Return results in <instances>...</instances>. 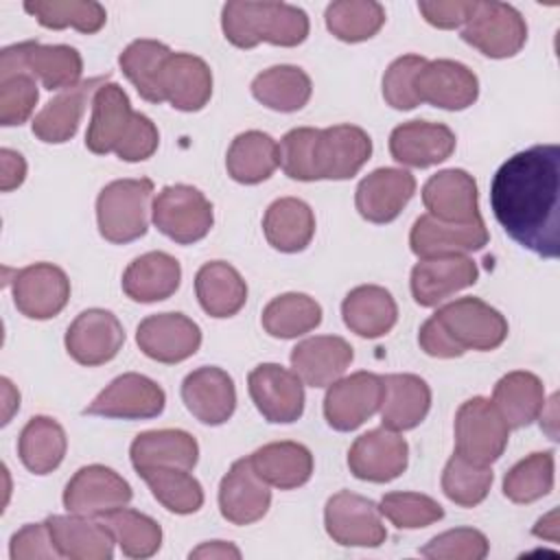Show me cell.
Here are the masks:
<instances>
[{
  "label": "cell",
  "instance_id": "1",
  "mask_svg": "<svg viewBox=\"0 0 560 560\" xmlns=\"http://www.w3.org/2000/svg\"><path fill=\"white\" fill-rule=\"evenodd\" d=\"M503 232L540 258L560 254V147L534 144L508 158L490 184Z\"/></svg>",
  "mask_w": 560,
  "mask_h": 560
},
{
  "label": "cell",
  "instance_id": "2",
  "mask_svg": "<svg viewBox=\"0 0 560 560\" xmlns=\"http://www.w3.org/2000/svg\"><path fill=\"white\" fill-rule=\"evenodd\" d=\"M221 28L236 48H254L260 42L293 48L308 37V15L287 2L232 0L223 4Z\"/></svg>",
  "mask_w": 560,
  "mask_h": 560
},
{
  "label": "cell",
  "instance_id": "3",
  "mask_svg": "<svg viewBox=\"0 0 560 560\" xmlns=\"http://www.w3.org/2000/svg\"><path fill=\"white\" fill-rule=\"evenodd\" d=\"M153 182L149 177L114 179L96 197V223L105 241L125 245L149 230V201Z\"/></svg>",
  "mask_w": 560,
  "mask_h": 560
},
{
  "label": "cell",
  "instance_id": "4",
  "mask_svg": "<svg viewBox=\"0 0 560 560\" xmlns=\"http://www.w3.org/2000/svg\"><path fill=\"white\" fill-rule=\"evenodd\" d=\"M433 317L462 352L497 350L508 339L510 330L501 311L472 295L440 306Z\"/></svg>",
  "mask_w": 560,
  "mask_h": 560
},
{
  "label": "cell",
  "instance_id": "5",
  "mask_svg": "<svg viewBox=\"0 0 560 560\" xmlns=\"http://www.w3.org/2000/svg\"><path fill=\"white\" fill-rule=\"evenodd\" d=\"M153 225L179 245H192L208 236L214 223L210 199L195 186H164L151 206Z\"/></svg>",
  "mask_w": 560,
  "mask_h": 560
},
{
  "label": "cell",
  "instance_id": "6",
  "mask_svg": "<svg viewBox=\"0 0 560 560\" xmlns=\"http://www.w3.org/2000/svg\"><path fill=\"white\" fill-rule=\"evenodd\" d=\"M510 427L490 398L472 396L455 413V453L481 466L494 464L508 448Z\"/></svg>",
  "mask_w": 560,
  "mask_h": 560
},
{
  "label": "cell",
  "instance_id": "7",
  "mask_svg": "<svg viewBox=\"0 0 560 560\" xmlns=\"http://www.w3.org/2000/svg\"><path fill=\"white\" fill-rule=\"evenodd\" d=\"M462 39L490 59H508L521 52L527 42V22L508 2H477L462 26Z\"/></svg>",
  "mask_w": 560,
  "mask_h": 560
},
{
  "label": "cell",
  "instance_id": "8",
  "mask_svg": "<svg viewBox=\"0 0 560 560\" xmlns=\"http://www.w3.org/2000/svg\"><path fill=\"white\" fill-rule=\"evenodd\" d=\"M324 527L341 547H381L387 538L378 505L350 490H339L326 501Z\"/></svg>",
  "mask_w": 560,
  "mask_h": 560
},
{
  "label": "cell",
  "instance_id": "9",
  "mask_svg": "<svg viewBox=\"0 0 560 560\" xmlns=\"http://www.w3.org/2000/svg\"><path fill=\"white\" fill-rule=\"evenodd\" d=\"M133 497L129 481L114 468L103 464H90L79 468L63 490V508L70 514L105 516L118 508H125Z\"/></svg>",
  "mask_w": 560,
  "mask_h": 560
},
{
  "label": "cell",
  "instance_id": "10",
  "mask_svg": "<svg viewBox=\"0 0 560 560\" xmlns=\"http://www.w3.org/2000/svg\"><path fill=\"white\" fill-rule=\"evenodd\" d=\"M247 389L258 413L271 424H291L304 413V383L278 363L256 365L247 374Z\"/></svg>",
  "mask_w": 560,
  "mask_h": 560
},
{
  "label": "cell",
  "instance_id": "11",
  "mask_svg": "<svg viewBox=\"0 0 560 560\" xmlns=\"http://www.w3.org/2000/svg\"><path fill=\"white\" fill-rule=\"evenodd\" d=\"M166 394L149 376L125 372L116 376L85 409L88 416L120 418V420H149L164 411Z\"/></svg>",
  "mask_w": 560,
  "mask_h": 560
},
{
  "label": "cell",
  "instance_id": "12",
  "mask_svg": "<svg viewBox=\"0 0 560 560\" xmlns=\"http://www.w3.org/2000/svg\"><path fill=\"white\" fill-rule=\"evenodd\" d=\"M381 402L383 376L361 370L328 385L324 418L335 431H354L381 409Z\"/></svg>",
  "mask_w": 560,
  "mask_h": 560
},
{
  "label": "cell",
  "instance_id": "13",
  "mask_svg": "<svg viewBox=\"0 0 560 560\" xmlns=\"http://www.w3.org/2000/svg\"><path fill=\"white\" fill-rule=\"evenodd\" d=\"M11 295L15 308L28 319H50L59 315L70 300V280L52 262H33L15 271Z\"/></svg>",
  "mask_w": 560,
  "mask_h": 560
},
{
  "label": "cell",
  "instance_id": "14",
  "mask_svg": "<svg viewBox=\"0 0 560 560\" xmlns=\"http://www.w3.org/2000/svg\"><path fill=\"white\" fill-rule=\"evenodd\" d=\"M409 464L407 440L392 429L378 427L359 435L348 451V468L361 481L387 483L398 479Z\"/></svg>",
  "mask_w": 560,
  "mask_h": 560
},
{
  "label": "cell",
  "instance_id": "15",
  "mask_svg": "<svg viewBox=\"0 0 560 560\" xmlns=\"http://www.w3.org/2000/svg\"><path fill=\"white\" fill-rule=\"evenodd\" d=\"M0 59H9L20 68L28 70L46 90H68L81 83L83 59L81 52L66 44H39L37 39H26L2 48Z\"/></svg>",
  "mask_w": 560,
  "mask_h": 560
},
{
  "label": "cell",
  "instance_id": "16",
  "mask_svg": "<svg viewBox=\"0 0 560 560\" xmlns=\"http://www.w3.org/2000/svg\"><path fill=\"white\" fill-rule=\"evenodd\" d=\"M68 354L85 368L109 363L125 343V328L112 311H81L66 330Z\"/></svg>",
  "mask_w": 560,
  "mask_h": 560
},
{
  "label": "cell",
  "instance_id": "17",
  "mask_svg": "<svg viewBox=\"0 0 560 560\" xmlns=\"http://www.w3.org/2000/svg\"><path fill=\"white\" fill-rule=\"evenodd\" d=\"M490 234L481 217L466 223L440 221L431 214H420L409 232V247L418 258L466 256L488 245Z\"/></svg>",
  "mask_w": 560,
  "mask_h": 560
},
{
  "label": "cell",
  "instance_id": "18",
  "mask_svg": "<svg viewBox=\"0 0 560 560\" xmlns=\"http://www.w3.org/2000/svg\"><path fill=\"white\" fill-rule=\"evenodd\" d=\"M138 348L158 363H182L201 346V328L184 313H155L136 330Z\"/></svg>",
  "mask_w": 560,
  "mask_h": 560
},
{
  "label": "cell",
  "instance_id": "19",
  "mask_svg": "<svg viewBox=\"0 0 560 560\" xmlns=\"http://www.w3.org/2000/svg\"><path fill=\"white\" fill-rule=\"evenodd\" d=\"M413 90L420 103L448 112H462L477 101L479 79L468 66L455 59H433L427 61L416 74Z\"/></svg>",
  "mask_w": 560,
  "mask_h": 560
},
{
  "label": "cell",
  "instance_id": "20",
  "mask_svg": "<svg viewBox=\"0 0 560 560\" xmlns=\"http://www.w3.org/2000/svg\"><path fill=\"white\" fill-rule=\"evenodd\" d=\"M136 118L138 112H133L127 92L118 83L105 81L92 96L85 147L96 155L116 153L129 138Z\"/></svg>",
  "mask_w": 560,
  "mask_h": 560
},
{
  "label": "cell",
  "instance_id": "21",
  "mask_svg": "<svg viewBox=\"0 0 560 560\" xmlns=\"http://www.w3.org/2000/svg\"><path fill=\"white\" fill-rule=\"evenodd\" d=\"M416 192V177L405 168L383 166L368 173L354 192L357 212L370 223H392Z\"/></svg>",
  "mask_w": 560,
  "mask_h": 560
},
{
  "label": "cell",
  "instance_id": "22",
  "mask_svg": "<svg viewBox=\"0 0 560 560\" xmlns=\"http://www.w3.org/2000/svg\"><path fill=\"white\" fill-rule=\"evenodd\" d=\"M479 278V267L468 256L420 258L409 278L411 295L420 306H438L457 291L472 287Z\"/></svg>",
  "mask_w": 560,
  "mask_h": 560
},
{
  "label": "cell",
  "instance_id": "23",
  "mask_svg": "<svg viewBox=\"0 0 560 560\" xmlns=\"http://www.w3.org/2000/svg\"><path fill=\"white\" fill-rule=\"evenodd\" d=\"M372 155V138L357 125H332L319 129L315 168L319 179H350Z\"/></svg>",
  "mask_w": 560,
  "mask_h": 560
},
{
  "label": "cell",
  "instance_id": "24",
  "mask_svg": "<svg viewBox=\"0 0 560 560\" xmlns=\"http://www.w3.org/2000/svg\"><path fill=\"white\" fill-rule=\"evenodd\" d=\"M271 486L254 470L249 457L236 459L219 483V510L232 525L260 521L271 505Z\"/></svg>",
  "mask_w": 560,
  "mask_h": 560
},
{
  "label": "cell",
  "instance_id": "25",
  "mask_svg": "<svg viewBox=\"0 0 560 560\" xmlns=\"http://www.w3.org/2000/svg\"><path fill=\"white\" fill-rule=\"evenodd\" d=\"M162 103L179 112H199L212 96L210 66L190 52H171L160 70Z\"/></svg>",
  "mask_w": 560,
  "mask_h": 560
},
{
  "label": "cell",
  "instance_id": "26",
  "mask_svg": "<svg viewBox=\"0 0 560 560\" xmlns=\"http://www.w3.org/2000/svg\"><path fill=\"white\" fill-rule=\"evenodd\" d=\"M457 138L451 127L431 120H407L392 129V158L411 168H429L448 160L455 151Z\"/></svg>",
  "mask_w": 560,
  "mask_h": 560
},
{
  "label": "cell",
  "instance_id": "27",
  "mask_svg": "<svg viewBox=\"0 0 560 560\" xmlns=\"http://www.w3.org/2000/svg\"><path fill=\"white\" fill-rule=\"evenodd\" d=\"M182 400L201 424L219 427L234 416L236 387L225 370L203 365L182 381Z\"/></svg>",
  "mask_w": 560,
  "mask_h": 560
},
{
  "label": "cell",
  "instance_id": "28",
  "mask_svg": "<svg viewBox=\"0 0 560 560\" xmlns=\"http://www.w3.org/2000/svg\"><path fill=\"white\" fill-rule=\"evenodd\" d=\"M422 203L429 210L427 214L448 223H466L481 217L477 182L464 168H444L431 175L422 186Z\"/></svg>",
  "mask_w": 560,
  "mask_h": 560
},
{
  "label": "cell",
  "instance_id": "29",
  "mask_svg": "<svg viewBox=\"0 0 560 560\" xmlns=\"http://www.w3.org/2000/svg\"><path fill=\"white\" fill-rule=\"evenodd\" d=\"M352 359V346L339 335H315L291 350V368L308 387L332 385L343 376Z\"/></svg>",
  "mask_w": 560,
  "mask_h": 560
},
{
  "label": "cell",
  "instance_id": "30",
  "mask_svg": "<svg viewBox=\"0 0 560 560\" xmlns=\"http://www.w3.org/2000/svg\"><path fill=\"white\" fill-rule=\"evenodd\" d=\"M48 532L61 558L70 560H109L116 538L105 521L81 514H52L46 518Z\"/></svg>",
  "mask_w": 560,
  "mask_h": 560
},
{
  "label": "cell",
  "instance_id": "31",
  "mask_svg": "<svg viewBox=\"0 0 560 560\" xmlns=\"http://www.w3.org/2000/svg\"><path fill=\"white\" fill-rule=\"evenodd\" d=\"M105 77H92L88 81H81L74 88H68L59 92L52 101H48L33 118L31 129L33 136L46 144H63L68 142L83 118L88 98L94 96V92L107 81Z\"/></svg>",
  "mask_w": 560,
  "mask_h": 560
},
{
  "label": "cell",
  "instance_id": "32",
  "mask_svg": "<svg viewBox=\"0 0 560 560\" xmlns=\"http://www.w3.org/2000/svg\"><path fill=\"white\" fill-rule=\"evenodd\" d=\"M131 466L142 472L149 468H184L192 470L199 459L197 440L182 429L142 431L129 446Z\"/></svg>",
  "mask_w": 560,
  "mask_h": 560
},
{
  "label": "cell",
  "instance_id": "33",
  "mask_svg": "<svg viewBox=\"0 0 560 560\" xmlns=\"http://www.w3.org/2000/svg\"><path fill=\"white\" fill-rule=\"evenodd\" d=\"M182 282V265L166 252H147L133 258L122 273V291L140 304L171 298Z\"/></svg>",
  "mask_w": 560,
  "mask_h": 560
},
{
  "label": "cell",
  "instance_id": "34",
  "mask_svg": "<svg viewBox=\"0 0 560 560\" xmlns=\"http://www.w3.org/2000/svg\"><path fill=\"white\" fill-rule=\"evenodd\" d=\"M431 409V387L418 374L383 376L381 422L392 431L416 429Z\"/></svg>",
  "mask_w": 560,
  "mask_h": 560
},
{
  "label": "cell",
  "instance_id": "35",
  "mask_svg": "<svg viewBox=\"0 0 560 560\" xmlns=\"http://www.w3.org/2000/svg\"><path fill=\"white\" fill-rule=\"evenodd\" d=\"M343 324L363 339L387 335L398 322L394 295L378 284H359L341 302Z\"/></svg>",
  "mask_w": 560,
  "mask_h": 560
},
{
  "label": "cell",
  "instance_id": "36",
  "mask_svg": "<svg viewBox=\"0 0 560 560\" xmlns=\"http://www.w3.org/2000/svg\"><path fill=\"white\" fill-rule=\"evenodd\" d=\"M262 232L267 243L282 254L306 249L315 236V214L298 197H280L265 210Z\"/></svg>",
  "mask_w": 560,
  "mask_h": 560
},
{
  "label": "cell",
  "instance_id": "37",
  "mask_svg": "<svg viewBox=\"0 0 560 560\" xmlns=\"http://www.w3.org/2000/svg\"><path fill=\"white\" fill-rule=\"evenodd\" d=\"M249 462L258 477L278 490L300 488L313 475L311 451L304 444L291 440L269 442L256 448L249 455Z\"/></svg>",
  "mask_w": 560,
  "mask_h": 560
},
{
  "label": "cell",
  "instance_id": "38",
  "mask_svg": "<svg viewBox=\"0 0 560 560\" xmlns=\"http://www.w3.org/2000/svg\"><path fill=\"white\" fill-rule=\"evenodd\" d=\"M545 402V385L534 372H508L492 389V405L510 429L529 427L540 418Z\"/></svg>",
  "mask_w": 560,
  "mask_h": 560
},
{
  "label": "cell",
  "instance_id": "39",
  "mask_svg": "<svg viewBox=\"0 0 560 560\" xmlns=\"http://www.w3.org/2000/svg\"><path fill=\"white\" fill-rule=\"evenodd\" d=\"M195 293L199 306L217 319L234 317L247 302V284L243 276L225 260H210L195 276Z\"/></svg>",
  "mask_w": 560,
  "mask_h": 560
},
{
  "label": "cell",
  "instance_id": "40",
  "mask_svg": "<svg viewBox=\"0 0 560 560\" xmlns=\"http://www.w3.org/2000/svg\"><path fill=\"white\" fill-rule=\"evenodd\" d=\"M280 166L278 142L258 129L238 133L225 155L228 175L238 184H260L273 175Z\"/></svg>",
  "mask_w": 560,
  "mask_h": 560
},
{
  "label": "cell",
  "instance_id": "41",
  "mask_svg": "<svg viewBox=\"0 0 560 560\" xmlns=\"http://www.w3.org/2000/svg\"><path fill=\"white\" fill-rule=\"evenodd\" d=\"M252 94L260 105L273 112L291 114L300 112L311 101L313 83L300 66L280 63L254 77Z\"/></svg>",
  "mask_w": 560,
  "mask_h": 560
},
{
  "label": "cell",
  "instance_id": "42",
  "mask_svg": "<svg viewBox=\"0 0 560 560\" xmlns=\"http://www.w3.org/2000/svg\"><path fill=\"white\" fill-rule=\"evenodd\" d=\"M66 431L50 416H33L18 438V455L33 475H48L59 468L66 457Z\"/></svg>",
  "mask_w": 560,
  "mask_h": 560
},
{
  "label": "cell",
  "instance_id": "43",
  "mask_svg": "<svg viewBox=\"0 0 560 560\" xmlns=\"http://www.w3.org/2000/svg\"><path fill=\"white\" fill-rule=\"evenodd\" d=\"M262 328L276 339H295L322 324V306L306 293L276 295L260 315Z\"/></svg>",
  "mask_w": 560,
  "mask_h": 560
},
{
  "label": "cell",
  "instance_id": "44",
  "mask_svg": "<svg viewBox=\"0 0 560 560\" xmlns=\"http://www.w3.org/2000/svg\"><path fill=\"white\" fill-rule=\"evenodd\" d=\"M24 11L44 28H74L79 33H98L107 22V11L94 0H28Z\"/></svg>",
  "mask_w": 560,
  "mask_h": 560
},
{
  "label": "cell",
  "instance_id": "45",
  "mask_svg": "<svg viewBox=\"0 0 560 560\" xmlns=\"http://www.w3.org/2000/svg\"><path fill=\"white\" fill-rule=\"evenodd\" d=\"M326 28L346 44L372 39L385 24V7L374 0H337L326 7Z\"/></svg>",
  "mask_w": 560,
  "mask_h": 560
},
{
  "label": "cell",
  "instance_id": "46",
  "mask_svg": "<svg viewBox=\"0 0 560 560\" xmlns=\"http://www.w3.org/2000/svg\"><path fill=\"white\" fill-rule=\"evenodd\" d=\"M173 50L158 39H136L118 57L122 74L133 83L138 94L149 103H162L160 70Z\"/></svg>",
  "mask_w": 560,
  "mask_h": 560
},
{
  "label": "cell",
  "instance_id": "47",
  "mask_svg": "<svg viewBox=\"0 0 560 560\" xmlns=\"http://www.w3.org/2000/svg\"><path fill=\"white\" fill-rule=\"evenodd\" d=\"M155 501L173 514H195L203 505V488L184 468H149L138 472Z\"/></svg>",
  "mask_w": 560,
  "mask_h": 560
},
{
  "label": "cell",
  "instance_id": "48",
  "mask_svg": "<svg viewBox=\"0 0 560 560\" xmlns=\"http://www.w3.org/2000/svg\"><path fill=\"white\" fill-rule=\"evenodd\" d=\"M103 521L112 529L116 545L127 558H151L162 547V527L149 514L131 508H118L105 514Z\"/></svg>",
  "mask_w": 560,
  "mask_h": 560
},
{
  "label": "cell",
  "instance_id": "49",
  "mask_svg": "<svg viewBox=\"0 0 560 560\" xmlns=\"http://www.w3.org/2000/svg\"><path fill=\"white\" fill-rule=\"evenodd\" d=\"M553 451H536L516 462L503 477V494L512 503H534L553 490Z\"/></svg>",
  "mask_w": 560,
  "mask_h": 560
},
{
  "label": "cell",
  "instance_id": "50",
  "mask_svg": "<svg viewBox=\"0 0 560 560\" xmlns=\"http://www.w3.org/2000/svg\"><path fill=\"white\" fill-rule=\"evenodd\" d=\"M37 101V79L18 63L0 59V125L15 127L26 122Z\"/></svg>",
  "mask_w": 560,
  "mask_h": 560
},
{
  "label": "cell",
  "instance_id": "51",
  "mask_svg": "<svg viewBox=\"0 0 560 560\" xmlns=\"http://www.w3.org/2000/svg\"><path fill=\"white\" fill-rule=\"evenodd\" d=\"M492 479L494 475L490 466L472 464L453 453L442 470V492L459 508H475L488 497Z\"/></svg>",
  "mask_w": 560,
  "mask_h": 560
},
{
  "label": "cell",
  "instance_id": "52",
  "mask_svg": "<svg viewBox=\"0 0 560 560\" xmlns=\"http://www.w3.org/2000/svg\"><path fill=\"white\" fill-rule=\"evenodd\" d=\"M378 510L398 529L429 527L444 516V508L433 497L420 492H387Z\"/></svg>",
  "mask_w": 560,
  "mask_h": 560
},
{
  "label": "cell",
  "instance_id": "53",
  "mask_svg": "<svg viewBox=\"0 0 560 560\" xmlns=\"http://www.w3.org/2000/svg\"><path fill=\"white\" fill-rule=\"evenodd\" d=\"M319 129L313 127H295L287 131L278 144L280 151V168L287 177L298 182H317L315 168V147H317Z\"/></svg>",
  "mask_w": 560,
  "mask_h": 560
},
{
  "label": "cell",
  "instance_id": "54",
  "mask_svg": "<svg viewBox=\"0 0 560 560\" xmlns=\"http://www.w3.org/2000/svg\"><path fill=\"white\" fill-rule=\"evenodd\" d=\"M490 551V542L483 532L475 527H455L433 536L420 556L431 560H483Z\"/></svg>",
  "mask_w": 560,
  "mask_h": 560
},
{
  "label": "cell",
  "instance_id": "55",
  "mask_svg": "<svg viewBox=\"0 0 560 560\" xmlns=\"http://www.w3.org/2000/svg\"><path fill=\"white\" fill-rule=\"evenodd\" d=\"M427 61L429 59H424L420 55H402L387 66V70L383 74V98L389 107L409 112L420 105L416 90H413V81Z\"/></svg>",
  "mask_w": 560,
  "mask_h": 560
},
{
  "label": "cell",
  "instance_id": "56",
  "mask_svg": "<svg viewBox=\"0 0 560 560\" xmlns=\"http://www.w3.org/2000/svg\"><path fill=\"white\" fill-rule=\"evenodd\" d=\"M9 556L11 560H33V558H61L52 536L48 532L46 521L44 523H28L22 529H18L11 536L9 542Z\"/></svg>",
  "mask_w": 560,
  "mask_h": 560
},
{
  "label": "cell",
  "instance_id": "57",
  "mask_svg": "<svg viewBox=\"0 0 560 560\" xmlns=\"http://www.w3.org/2000/svg\"><path fill=\"white\" fill-rule=\"evenodd\" d=\"M475 4L477 2L472 0H422L418 2V11L431 26L451 31L466 24L475 11Z\"/></svg>",
  "mask_w": 560,
  "mask_h": 560
},
{
  "label": "cell",
  "instance_id": "58",
  "mask_svg": "<svg viewBox=\"0 0 560 560\" xmlns=\"http://www.w3.org/2000/svg\"><path fill=\"white\" fill-rule=\"evenodd\" d=\"M418 343H420V350L429 357H435V359H455V357H462L464 352L448 339V335L444 332V328L438 324V319L431 315L422 326H420V332H418Z\"/></svg>",
  "mask_w": 560,
  "mask_h": 560
},
{
  "label": "cell",
  "instance_id": "59",
  "mask_svg": "<svg viewBox=\"0 0 560 560\" xmlns=\"http://www.w3.org/2000/svg\"><path fill=\"white\" fill-rule=\"evenodd\" d=\"M0 162H2V175H0V188L2 192H11L13 188L22 186L26 179V160L22 153L13 149H0Z\"/></svg>",
  "mask_w": 560,
  "mask_h": 560
},
{
  "label": "cell",
  "instance_id": "60",
  "mask_svg": "<svg viewBox=\"0 0 560 560\" xmlns=\"http://www.w3.org/2000/svg\"><path fill=\"white\" fill-rule=\"evenodd\" d=\"M190 558H241L238 547H234L232 542L225 540H210V542H201L197 549L190 551Z\"/></svg>",
  "mask_w": 560,
  "mask_h": 560
},
{
  "label": "cell",
  "instance_id": "61",
  "mask_svg": "<svg viewBox=\"0 0 560 560\" xmlns=\"http://www.w3.org/2000/svg\"><path fill=\"white\" fill-rule=\"evenodd\" d=\"M532 534L551 542H558V510H551L549 514H545L542 518L536 521V525L532 527Z\"/></svg>",
  "mask_w": 560,
  "mask_h": 560
},
{
  "label": "cell",
  "instance_id": "62",
  "mask_svg": "<svg viewBox=\"0 0 560 560\" xmlns=\"http://www.w3.org/2000/svg\"><path fill=\"white\" fill-rule=\"evenodd\" d=\"M2 387H4V424L11 420V413H13V409H20V394L13 389V385H11V381L9 378H2Z\"/></svg>",
  "mask_w": 560,
  "mask_h": 560
}]
</instances>
